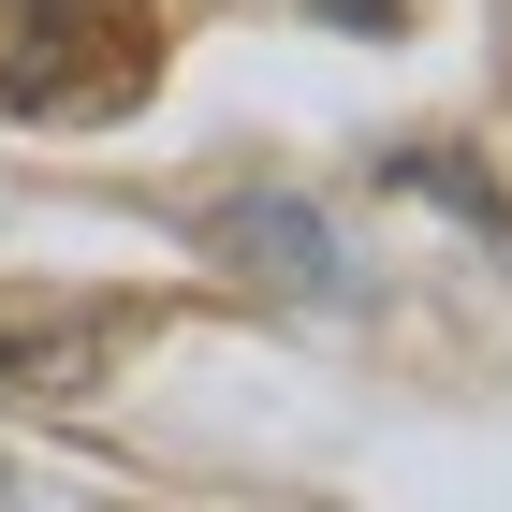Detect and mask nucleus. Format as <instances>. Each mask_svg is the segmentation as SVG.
Masks as SVG:
<instances>
[{"label":"nucleus","instance_id":"nucleus-1","mask_svg":"<svg viewBox=\"0 0 512 512\" xmlns=\"http://www.w3.org/2000/svg\"><path fill=\"white\" fill-rule=\"evenodd\" d=\"M74 15H103V0H30V44H74Z\"/></svg>","mask_w":512,"mask_h":512},{"label":"nucleus","instance_id":"nucleus-2","mask_svg":"<svg viewBox=\"0 0 512 512\" xmlns=\"http://www.w3.org/2000/svg\"><path fill=\"white\" fill-rule=\"evenodd\" d=\"M308 15H337V30H381V15H395V0H308Z\"/></svg>","mask_w":512,"mask_h":512}]
</instances>
